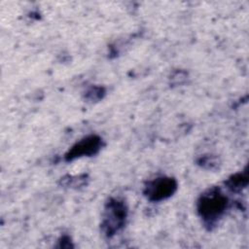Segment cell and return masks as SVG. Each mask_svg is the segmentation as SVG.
<instances>
[{"mask_svg":"<svg viewBox=\"0 0 249 249\" xmlns=\"http://www.w3.org/2000/svg\"><path fill=\"white\" fill-rule=\"evenodd\" d=\"M177 189V182L170 177H160L148 183L145 196L152 201H160L171 196Z\"/></svg>","mask_w":249,"mask_h":249,"instance_id":"cell-3","label":"cell"},{"mask_svg":"<svg viewBox=\"0 0 249 249\" xmlns=\"http://www.w3.org/2000/svg\"><path fill=\"white\" fill-rule=\"evenodd\" d=\"M228 199L217 189L203 194L197 201V212L207 225L215 224L227 209Z\"/></svg>","mask_w":249,"mask_h":249,"instance_id":"cell-1","label":"cell"},{"mask_svg":"<svg viewBox=\"0 0 249 249\" xmlns=\"http://www.w3.org/2000/svg\"><path fill=\"white\" fill-rule=\"evenodd\" d=\"M228 186L232 191H237L247 185V174L246 173H237L231 176L228 182Z\"/></svg>","mask_w":249,"mask_h":249,"instance_id":"cell-5","label":"cell"},{"mask_svg":"<svg viewBox=\"0 0 249 249\" xmlns=\"http://www.w3.org/2000/svg\"><path fill=\"white\" fill-rule=\"evenodd\" d=\"M127 215L125 204L123 201L112 198L105 207L102 222V230L108 235L112 236L118 232L124 225Z\"/></svg>","mask_w":249,"mask_h":249,"instance_id":"cell-2","label":"cell"},{"mask_svg":"<svg viewBox=\"0 0 249 249\" xmlns=\"http://www.w3.org/2000/svg\"><path fill=\"white\" fill-rule=\"evenodd\" d=\"M101 148V139L97 135H89L77 142L65 155L66 160H72L80 157L95 155Z\"/></svg>","mask_w":249,"mask_h":249,"instance_id":"cell-4","label":"cell"}]
</instances>
